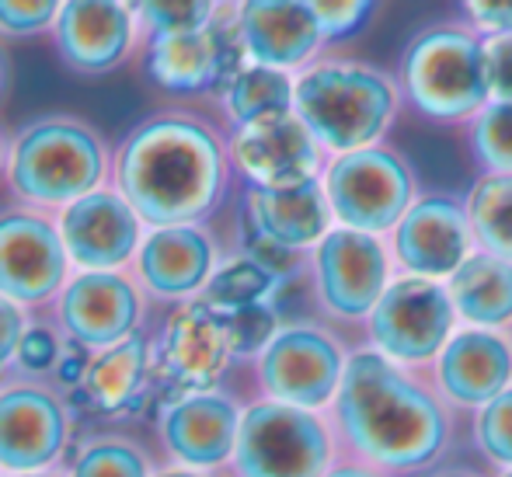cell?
<instances>
[{
	"label": "cell",
	"instance_id": "cell-1",
	"mask_svg": "<svg viewBox=\"0 0 512 477\" xmlns=\"http://www.w3.org/2000/svg\"><path fill=\"white\" fill-rule=\"evenodd\" d=\"M227 157L216 133L189 112H157L112 154V185L150 227L196 223L220 202Z\"/></svg>",
	"mask_w": 512,
	"mask_h": 477
},
{
	"label": "cell",
	"instance_id": "cell-2",
	"mask_svg": "<svg viewBox=\"0 0 512 477\" xmlns=\"http://www.w3.org/2000/svg\"><path fill=\"white\" fill-rule=\"evenodd\" d=\"M338 415L356 450L387 467L425 464L446 439V422L436 401L401 377L387 359L370 352L345 366Z\"/></svg>",
	"mask_w": 512,
	"mask_h": 477
},
{
	"label": "cell",
	"instance_id": "cell-3",
	"mask_svg": "<svg viewBox=\"0 0 512 477\" xmlns=\"http://www.w3.org/2000/svg\"><path fill=\"white\" fill-rule=\"evenodd\" d=\"M4 178L28 206L63 209L81 195L105 189L112 154L102 133L77 115H39L11 140Z\"/></svg>",
	"mask_w": 512,
	"mask_h": 477
},
{
	"label": "cell",
	"instance_id": "cell-4",
	"mask_svg": "<svg viewBox=\"0 0 512 477\" xmlns=\"http://www.w3.org/2000/svg\"><path fill=\"white\" fill-rule=\"evenodd\" d=\"M297 115L314 140L335 150H356L380 136L391 119V88L359 67H321L297 84Z\"/></svg>",
	"mask_w": 512,
	"mask_h": 477
},
{
	"label": "cell",
	"instance_id": "cell-5",
	"mask_svg": "<svg viewBox=\"0 0 512 477\" xmlns=\"http://www.w3.org/2000/svg\"><path fill=\"white\" fill-rule=\"evenodd\" d=\"M143 74L150 84L171 95H203V91H227L241 74L244 42L237 32V14L227 21L216 7L213 21L196 32L157 35L140 46Z\"/></svg>",
	"mask_w": 512,
	"mask_h": 477
},
{
	"label": "cell",
	"instance_id": "cell-6",
	"mask_svg": "<svg viewBox=\"0 0 512 477\" xmlns=\"http://www.w3.org/2000/svg\"><path fill=\"white\" fill-rule=\"evenodd\" d=\"M408 91L425 115L460 119L485 101L488 67L485 49L464 32L439 28L411 46L408 53Z\"/></svg>",
	"mask_w": 512,
	"mask_h": 477
},
{
	"label": "cell",
	"instance_id": "cell-7",
	"mask_svg": "<svg viewBox=\"0 0 512 477\" xmlns=\"http://www.w3.org/2000/svg\"><path fill=\"white\" fill-rule=\"evenodd\" d=\"M328 436L297 404H255L237 432V467L244 477H321Z\"/></svg>",
	"mask_w": 512,
	"mask_h": 477
},
{
	"label": "cell",
	"instance_id": "cell-8",
	"mask_svg": "<svg viewBox=\"0 0 512 477\" xmlns=\"http://www.w3.org/2000/svg\"><path fill=\"white\" fill-rule=\"evenodd\" d=\"M70 255L63 248L60 227L39 209H4L0 213V296L39 307L60 296Z\"/></svg>",
	"mask_w": 512,
	"mask_h": 477
},
{
	"label": "cell",
	"instance_id": "cell-9",
	"mask_svg": "<svg viewBox=\"0 0 512 477\" xmlns=\"http://www.w3.org/2000/svg\"><path fill=\"white\" fill-rule=\"evenodd\" d=\"M49 39L60 63L77 77L115 74L143 46L129 0H63Z\"/></svg>",
	"mask_w": 512,
	"mask_h": 477
},
{
	"label": "cell",
	"instance_id": "cell-10",
	"mask_svg": "<svg viewBox=\"0 0 512 477\" xmlns=\"http://www.w3.org/2000/svg\"><path fill=\"white\" fill-rule=\"evenodd\" d=\"M53 310L70 342L102 352L140 331L143 293L122 272H81L60 289Z\"/></svg>",
	"mask_w": 512,
	"mask_h": 477
},
{
	"label": "cell",
	"instance_id": "cell-11",
	"mask_svg": "<svg viewBox=\"0 0 512 477\" xmlns=\"http://www.w3.org/2000/svg\"><path fill=\"white\" fill-rule=\"evenodd\" d=\"M60 237L70 262L84 272H119L136 262L143 220L115 185L81 195L60 209Z\"/></svg>",
	"mask_w": 512,
	"mask_h": 477
},
{
	"label": "cell",
	"instance_id": "cell-12",
	"mask_svg": "<svg viewBox=\"0 0 512 477\" xmlns=\"http://www.w3.org/2000/svg\"><path fill=\"white\" fill-rule=\"evenodd\" d=\"M328 195L342 223L356 230H387L411 199L408 171L384 150H352L331 168Z\"/></svg>",
	"mask_w": 512,
	"mask_h": 477
},
{
	"label": "cell",
	"instance_id": "cell-13",
	"mask_svg": "<svg viewBox=\"0 0 512 477\" xmlns=\"http://www.w3.org/2000/svg\"><path fill=\"white\" fill-rule=\"evenodd\" d=\"M453 324L450 296L425 279L391 286L373 307V338L394 359H429Z\"/></svg>",
	"mask_w": 512,
	"mask_h": 477
},
{
	"label": "cell",
	"instance_id": "cell-14",
	"mask_svg": "<svg viewBox=\"0 0 512 477\" xmlns=\"http://www.w3.org/2000/svg\"><path fill=\"white\" fill-rule=\"evenodd\" d=\"M234 164L258 185V189H286V185H304L314 178L317 147L314 133L304 126V119L272 115L262 122L237 126V136L230 143Z\"/></svg>",
	"mask_w": 512,
	"mask_h": 477
},
{
	"label": "cell",
	"instance_id": "cell-15",
	"mask_svg": "<svg viewBox=\"0 0 512 477\" xmlns=\"http://www.w3.org/2000/svg\"><path fill=\"white\" fill-rule=\"evenodd\" d=\"M230 356L234 352H230L227 321L206 300L182 303L168 317L161 345H157V363L164 377L185 390L213 387Z\"/></svg>",
	"mask_w": 512,
	"mask_h": 477
},
{
	"label": "cell",
	"instance_id": "cell-16",
	"mask_svg": "<svg viewBox=\"0 0 512 477\" xmlns=\"http://www.w3.org/2000/svg\"><path fill=\"white\" fill-rule=\"evenodd\" d=\"M67 443V415L42 387H11L0 394V467L39 471L60 457Z\"/></svg>",
	"mask_w": 512,
	"mask_h": 477
},
{
	"label": "cell",
	"instance_id": "cell-17",
	"mask_svg": "<svg viewBox=\"0 0 512 477\" xmlns=\"http://www.w3.org/2000/svg\"><path fill=\"white\" fill-rule=\"evenodd\" d=\"M342 359L338 349L317 331H283L262 356V383L272 397L297 408H317L338 387Z\"/></svg>",
	"mask_w": 512,
	"mask_h": 477
},
{
	"label": "cell",
	"instance_id": "cell-18",
	"mask_svg": "<svg viewBox=\"0 0 512 477\" xmlns=\"http://www.w3.org/2000/svg\"><path fill=\"white\" fill-rule=\"evenodd\" d=\"M213 244L196 223L154 227L136 251V283L157 300H185L209 283Z\"/></svg>",
	"mask_w": 512,
	"mask_h": 477
},
{
	"label": "cell",
	"instance_id": "cell-19",
	"mask_svg": "<svg viewBox=\"0 0 512 477\" xmlns=\"http://www.w3.org/2000/svg\"><path fill=\"white\" fill-rule=\"evenodd\" d=\"M384 251L370 234L335 230L317 251V279L324 303L345 317H359L380 303L384 293Z\"/></svg>",
	"mask_w": 512,
	"mask_h": 477
},
{
	"label": "cell",
	"instance_id": "cell-20",
	"mask_svg": "<svg viewBox=\"0 0 512 477\" xmlns=\"http://www.w3.org/2000/svg\"><path fill=\"white\" fill-rule=\"evenodd\" d=\"M237 32L251 60L276 70L304 63L324 35L304 0H241Z\"/></svg>",
	"mask_w": 512,
	"mask_h": 477
},
{
	"label": "cell",
	"instance_id": "cell-21",
	"mask_svg": "<svg viewBox=\"0 0 512 477\" xmlns=\"http://www.w3.org/2000/svg\"><path fill=\"white\" fill-rule=\"evenodd\" d=\"M237 411L227 397L192 394L164 415V439L178 460L192 467H216L237 450Z\"/></svg>",
	"mask_w": 512,
	"mask_h": 477
},
{
	"label": "cell",
	"instance_id": "cell-22",
	"mask_svg": "<svg viewBox=\"0 0 512 477\" xmlns=\"http://www.w3.org/2000/svg\"><path fill=\"white\" fill-rule=\"evenodd\" d=\"M467 251V223L453 202L429 199L418 202L401 220L398 255L408 269L422 276H446L464 265Z\"/></svg>",
	"mask_w": 512,
	"mask_h": 477
},
{
	"label": "cell",
	"instance_id": "cell-23",
	"mask_svg": "<svg viewBox=\"0 0 512 477\" xmlns=\"http://www.w3.org/2000/svg\"><path fill=\"white\" fill-rule=\"evenodd\" d=\"M248 213L258 234L283 248H304L328 227V206H324V195L314 178L304 185H286V189H258L255 185L248 195Z\"/></svg>",
	"mask_w": 512,
	"mask_h": 477
},
{
	"label": "cell",
	"instance_id": "cell-24",
	"mask_svg": "<svg viewBox=\"0 0 512 477\" xmlns=\"http://www.w3.org/2000/svg\"><path fill=\"white\" fill-rule=\"evenodd\" d=\"M512 377V356L495 335L471 331L446 345L443 363H439V380L457 401L481 404L502 394V387Z\"/></svg>",
	"mask_w": 512,
	"mask_h": 477
},
{
	"label": "cell",
	"instance_id": "cell-25",
	"mask_svg": "<svg viewBox=\"0 0 512 477\" xmlns=\"http://www.w3.org/2000/svg\"><path fill=\"white\" fill-rule=\"evenodd\" d=\"M150 366V345L143 331H133L122 342L108 345V349L95 352L88 366H84V394L91 397L98 411L105 415H119V411L133 408L140 397L143 383H147Z\"/></svg>",
	"mask_w": 512,
	"mask_h": 477
},
{
	"label": "cell",
	"instance_id": "cell-26",
	"mask_svg": "<svg viewBox=\"0 0 512 477\" xmlns=\"http://www.w3.org/2000/svg\"><path fill=\"white\" fill-rule=\"evenodd\" d=\"M453 303L478 324H502L512 317V265L499 255L464 258L453 272Z\"/></svg>",
	"mask_w": 512,
	"mask_h": 477
},
{
	"label": "cell",
	"instance_id": "cell-27",
	"mask_svg": "<svg viewBox=\"0 0 512 477\" xmlns=\"http://www.w3.org/2000/svg\"><path fill=\"white\" fill-rule=\"evenodd\" d=\"M227 112L234 115L237 126H248V122H262L272 115H286L297 98V88L290 84V77L276 67H248L234 77L227 91Z\"/></svg>",
	"mask_w": 512,
	"mask_h": 477
},
{
	"label": "cell",
	"instance_id": "cell-28",
	"mask_svg": "<svg viewBox=\"0 0 512 477\" xmlns=\"http://www.w3.org/2000/svg\"><path fill=\"white\" fill-rule=\"evenodd\" d=\"M471 223L485 248L512 262V175L488 178L471 195Z\"/></svg>",
	"mask_w": 512,
	"mask_h": 477
},
{
	"label": "cell",
	"instance_id": "cell-29",
	"mask_svg": "<svg viewBox=\"0 0 512 477\" xmlns=\"http://www.w3.org/2000/svg\"><path fill=\"white\" fill-rule=\"evenodd\" d=\"M129 4H133L143 42L157 35L196 32L216 14V0H129Z\"/></svg>",
	"mask_w": 512,
	"mask_h": 477
},
{
	"label": "cell",
	"instance_id": "cell-30",
	"mask_svg": "<svg viewBox=\"0 0 512 477\" xmlns=\"http://www.w3.org/2000/svg\"><path fill=\"white\" fill-rule=\"evenodd\" d=\"M272 286V272L265 269L255 258H241V262L227 265L216 276H209V283L203 289V300L213 310L227 314V310L248 307V303H258Z\"/></svg>",
	"mask_w": 512,
	"mask_h": 477
},
{
	"label": "cell",
	"instance_id": "cell-31",
	"mask_svg": "<svg viewBox=\"0 0 512 477\" xmlns=\"http://www.w3.org/2000/svg\"><path fill=\"white\" fill-rule=\"evenodd\" d=\"M63 0H0V42H28L49 35Z\"/></svg>",
	"mask_w": 512,
	"mask_h": 477
},
{
	"label": "cell",
	"instance_id": "cell-32",
	"mask_svg": "<svg viewBox=\"0 0 512 477\" xmlns=\"http://www.w3.org/2000/svg\"><path fill=\"white\" fill-rule=\"evenodd\" d=\"M74 477H147V460L136 446L108 439V443H95L81 453Z\"/></svg>",
	"mask_w": 512,
	"mask_h": 477
},
{
	"label": "cell",
	"instance_id": "cell-33",
	"mask_svg": "<svg viewBox=\"0 0 512 477\" xmlns=\"http://www.w3.org/2000/svg\"><path fill=\"white\" fill-rule=\"evenodd\" d=\"M227 321V338L230 352L234 356H251V352L265 349L272 342V331H276V317L262 303H248V307H237L223 314Z\"/></svg>",
	"mask_w": 512,
	"mask_h": 477
},
{
	"label": "cell",
	"instance_id": "cell-34",
	"mask_svg": "<svg viewBox=\"0 0 512 477\" xmlns=\"http://www.w3.org/2000/svg\"><path fill=\"white\" fill-rule=\"evenodd\" d=\"M478 154L492 164L495 171H506L512 175V101L488 108L478 122Z\"/></svg>",
	"mask_w": 512,
	"mask_h": 477
},
{
	"label": "cell",
	"instance_id": "cell-35",
	"mask_svg": "<svg viewBox=\"0 0 512 477\" xmlns=\"http://www.w3.org/2000/svg\"><path fill=\"white\" fill-rule=\"evenodd\" d=\"M478 439L495 460L512 464V390H502L499 397L488 401L478 422Z\"/></svg>",
	"mask_w": 512,
	"mask_h": 477
},
{
	"label": "cell",
	"instance_id": "cell-36",
	"mask_svg": "<svg viewBox=\"0 0 512 477\" xmlns=\"http://www.w3.org/2000/svg\"><path fill=\"white\" fill-rule=\"evenodd\" d=\"M14 363L21 366L25 373H49L56 363H60V338L56 331H49L46 324H32L25 331L18 345V359Z\"/></svg>",
	"mask_w": 512,
	"mask_h": 477
},
{
	"label": "cell",
	"instance_id": "cell-37",
	"mask_svg": "<svg viewBox=\"0 0 512 477\" xmlns=\"http://www.w3.org/2000/svg\"><path fill=\"white\" fill-rule=\"evenodd\" d=\"M324 35H349L366 18L373 0H304Z\"/></svg>",
	"mask_w": 512,
	"mask_h": 477
},
{
	"label": "cell",
	"instance_id": "cell-38",
	"mask_svg": "<svg viewBox=\"0 0 512 477\" xmlns=\"http://www.w3.org/2000/svg\"><path fill=\"white\" fill-rule=\"evenodd\" d=\"M488 88L502 101H512V35H499L485 46Z\"/></svg>",
	"mask_w": 512,
	"mask_h": 477
},
{
	"label": "cell",
	"instance_id": "cell-39",
	"mask_svg": "<svg viewBox=\"0 0 512 477\" xmlns=\"http://www.w3.org/2000/svg\"><path fill=\"white\" fill-rule=\"evenodd\" d=\"M28 324H25V307L7 296H0V373L18 359V345L25 338Z\"/></svg>",
	"mask_w": 512,
	"mask_h": 477
},
{
	"label": "cell",
	"instance_id": "cell-40",
	"mask_svg": "<svg viewBox=\"0 0 512 477\" xmlns=\"http://www.w3.org/2000/svg\"><path fill=\"white\" fill-rule=\"evenodd\" d=\"M467 7L485 28L512 35V0H467Z\"/></svg>",
	"mask_w": 512,
	"mask_h": 477
},
{
	"label": "cell",
	"instance_id": "cell-41",
	"mask_svg": "<svg viewBox=\"0 0 512 477\" xmlns=\"http://www.w3.org/2000/svg\"><path fill=\"white\" fill-rule=\"evenodd\" d=\"M7 81H11V67H7V53H4V46H0V98H4V91H7Z\"/></svg>",
	"mask_w": 512,
	"mask_h": 477
},
{
	"label": "cell",
	"instance_id": "cell-42",
	"mask_svg": "<svg viewBox=\"0 0 512 477\" xmlns=\"http://www.w3.org/2000/svg\"><path fill=\"white\" fill-rule=\"evenodd\" d=\"M7 154H11V140H7L4 129H0V175L7 171Z\"/></svg>",
	"mask_w": 512,
	"mask_h": 477
},
{
	"label": "cell",
	"instance_id": "cell-43",
	"mask_svg": "<svg viewBox=\"0 0 512 477\" xmlns=\"http://www.w3.org/2000/svg\"><path fill=\"white\" fill-rule=\"evenodd\" d=\"M328 477H373V474H366V471H335V474H328Z\"/></svg>",
	"mask_w": 512,
	"mask_h": 477
},
{
	"label": "cell",
	"instance_id": "cell-44",
	"mask_svg": "<svg viewBox=\"0 0 512 477\" xmlns=\"http://www.w3.org/2000/svg\"><path fill=\"white\" fill-rule=\"evenodd\" d=\"M161 477H196V474H189V471H175V474H161Z\"/></svg>",
	"mask_w": 512,
	"mask_h": 477
},
{
	"label": "cell",
	"instance_id": "cell-45",
	"mask_svg": "<svg viewBox=\"0 0 512 477\" xmlns=\"http://www.w3.org/2000/svg\"><path fill=\"white\" fill-rule=\"evenodd\" d=\"M21 477H46V474H21Z\"/></svg>",
	"mask_w": 512,
	"mask_h": 477
},
{
	"label": "cell",
	"instance_id": "cell-46",
	"mask_svg": "<svg viewBox=\"0 0 512 477\" xmlns=\"http://www.w3.org/2000/svg\"><path fill=\"white\" fill-rule=\"evenodd\" d=\"M509 477H512V474H509Z\"/></svg>",
	"mask_w": 512,
	"mask_h": 477
}]
</instances>
